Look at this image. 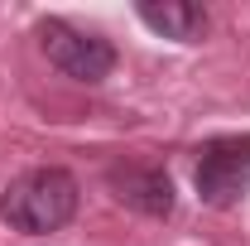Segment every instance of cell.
I'll return each instance as SVG.
<instances>
[{
	"label": "cell",
	"mask_w": 250,
	"mask_h": 246,
	"mask_svg": "<svg viewBox=\"0 0 250 246\" xmlns=\"http://www.w3.org/2000/svg\"><path fill=\"white\" fill-rule=\"evenodd\" d=\"M106 184H111V193L121 198L125 208H135L145 217H168L173 213V179L164 169H149V164H111Z\"/></svg>",
	"instance_id": "obj_4"
},
{
	"label": "cell",
	"mask_w": 250,
	"mask_h": 246,
	"mask_svg": "<svg viewBox=\"0 0 250 246\" xmlns=\"http://www.w3.org/2000/svg\"><path fill=\"white\" fill-rule=\"evenodd\" d=\"M250 188V135H217L197 150V198L207 208H231Z\"/></svg>",
	"instance_id": "obj_3"
},
{
	"label": "cell",
	"mask_w": 250,
	"mask_h": 246,
	"mask_svg": "<svg viewBox=\"0 0 250 246\" xmlns=\"http://www.w3.org/2000/svg\"><path fill=\"white\" fill-rule=\"evenodd\" d=\"M72 213H77V179L67 169H29L0 193V217L29 237L67 227Z\"/></svg>",
	"instance_id": "obj_1"
},
{
	"label": "cell",
	"mask_w": 250,
	"mask_h": 246,
	"mask_svg": "<svg viewBox=\"0 0 250 246\" xmlns=\"http://www.w3.org/2000/svg\"><path fill=\"white\" fill-rule=\"evenodd\" d=\"M39 49H43V58L53 63L62 77H72V82H101V77H111V68H116V49H111L101 34L72 29L67 20H39Z\"/></svg>",
	"instance_id": "obj_2"
},
{
	"label": "cell",
	"mask_w": 250,
	"mask_h": 246,
	"mask_svg": "<svg viewBox=\"0 0 250 246\" xmlns=\"http://www.w3.org/2000/svg\"><path fill=\"white\" fill-rule=\"evenodd\" d=\"M135 15H140L154 34L178 39V44H197V39L207 34V10L192 5V0H164V5L145 0V5H135Z\"/></svg>",
	"instance_id": "obj_5"
}]
</instances>
